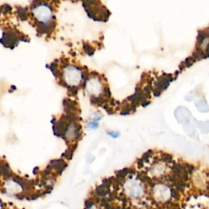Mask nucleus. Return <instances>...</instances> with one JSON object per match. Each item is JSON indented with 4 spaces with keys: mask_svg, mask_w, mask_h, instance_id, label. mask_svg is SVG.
Returning a JSON list of instances; mask_svg holds the SVG:
<instances>
[{
    "mask_svg": "<svg viewBox=\"0 0 209 209\" xmlns=\"http://www.w3.org/2000/svg\"><path fill=\"white\" fill-rule=\"evenodd\" d=\"M151 196L154 202L158 206H168L174 199H177V193L171 186L163 183H155L151 188Z\"/></svg>",
    "mask_w": 209,
    "mask_h": 209,
    "instance_id": "f03ea898",
    "label": "nucleus"
},
{
    "mask_svg": "<svg viewBox=\"0 0 209 209\" xmlns=\"http://www.w3.org/2000/svg\"><path fill=\"white\" fill-rule=\"evenodd\" d=\"M122 192L124 197L132 204L140 205L146 199L147 189L141 178L129 175L125 177L122 184Z\"/></svg>",
    "mask_w": 209,
    "mask_h": 209,
    "instance_id": "f257e3e1",
    "label": "nucleus"
},
{
    "mask_svg": "<svg viewBox=\"0 0 209 209\" xmlns=\"http://www.w3.org/2000/svg\"><path fill=\"white\" fill-rule=\"evenodd\" d=\"M168 161L157 160L150 167L148 175L150 178L155 180L163 179L168 175Z\"/></svg>",
    "mask_w": 209,
    "mask_h": 209,
    "instance_id": "7ed1b4c3",
    "label": "nucleus"
},
{
    "mask_svg": "<svg viewBox=\"0 0 209 209\" xmlns=\"http://www.w3.org/2000/svg\"><path fill=\"white\" fill-rule=\"evenodd\" d=\"M34 15L38 19V21H41L42 22H48L50 18L52 17V10L49 7L47 6H38L34 8Z\"/></svg>",
    "mask_w": 209,
    "mask_h": 209,
    "instance_id": "39448f33",
    "label": "nucleus"
},
{
    "mask_svg": "<svg viewBox=\"0 0 209 209\" xmlns=\"http://www.w3.org/2000/svg\"><path fill=\"white\" fill-rule=\"evenodd\" d=\"M65 79L71 86H76L82 79V74L76 67L70 66L65 72Z\"/></svg>",
    "mask_w": 209,
    "mask_h": 209,
    "instance_id": "20e7f679",
    "label": "nucleus"
},
{
    "mask_svg": "<svg viewBox=\"0 0 209 209\" xmlns=\"http://www.w3.org/2000/svg\"><path fill=\"white\" fill-rule=\"evenodd\" d=\"M109 135L111 136L112 137L116 138V137H118V135H119V133L116 132H109Z\"/></svg>",
    "mask_w": 209,
    "mask_h": 209,
    "instance_id": "423d86ee",
    "label": "nucleus"
}]
</instances>
